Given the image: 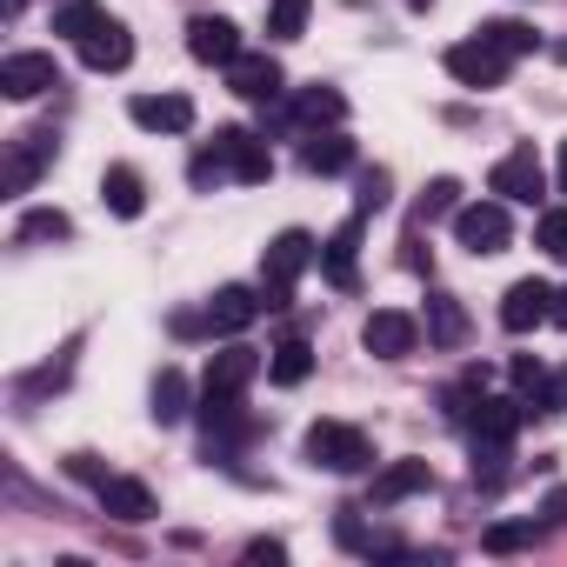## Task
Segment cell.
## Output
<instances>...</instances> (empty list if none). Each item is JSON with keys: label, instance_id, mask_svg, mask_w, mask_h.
<instances>
[{"label": "cell", "instance_id": "1", "mask_svg": "<svg viewBox=\"0 0 567 567\" xmlns=\"http://www.w3.org/2000/svg\"><path fill=\"white\" fill-rule=\"evenodd\" d=\"M315 260H321V240H315L308 227H288V234L267 240V254H260V301H267V315L295 301V280H301Z\"/></svg>", "mask_w": 567, "mask_h": 567}, {"label": "cell", "instance_id": "2", "mask_svg": "<svg viewBox=\"0 0 567 567\" xmlns=\"http://www.w3.org/2000/svg\"><path fill=\"white\" fill-rule=\"evenodd\" d=\"M301 447H308V461L328 467V474H368V467H374V441H368L361 427H348V421H315Z\"/></svg>", "mask_w": 567, "mask_h": 567}, {"label": "cell", "instance_id": "3", "mask_svg": "<svg viewBox=\"0 0 567 567\" xmlns=\"http://www.w3.org/2000/svg\"><path fill=\"white\" fill-rule=\"evenodd\" d=\"M454 240L467 254H501L514 240V220H507V200H461L454 207Z\"/></svg>", "mask_w": 567, "mask_h": 567}, {"label": "cell", "instance_id": "4", "mask_svg": "<svg viewBox=\"0 0 567 567\" xmlns=\"http://www.w3.org/2000/svg\"><path fill=\"white\" fill-rule=\"evenodd\" d=\"M487 187H494L501 200H520V207H534V200L547 194V167H540L534 141H527V147H514V154H501V161H494V174H487Z\"/></svg>", "mask_w": 567, "mask_h": 567}, {"label": "cell", "instance_id": "5", "mask_svg": "<svg viewBox=\"0 0 567 567\" xmlns=\"http://www.w3.org/2000/svg\"><path fill=\"white\" fill-rule=\"evenodd\" d=\"M447 74H454L461 87H481V94H487V87L507 81V54L474 34V41H454V48H447Z\"/></svg>", "mask_w": 567, "mask_h": 567}, {"label": "cell", "instance_id": "6", "mask_svg": "<svg viewBox=\"0 0 567 567\" xmlns=\"http://www.w3.org/2000/svg\"><path fill=\"white\" fill-rule=\"evenodd\" d=\"M187 54H194L200 68H234V61H240V28H234L227 14H194V21H187Z\"/></svg>", "mask_w": 567, "mask_h": 567}, {"label": "cell", "instance_id": "7", "mask_svg": "<svg viewBox=\"0 0 567 567\" xmlns=\"http://www.w3.org/2000/svg\"><path fill=\"white\" fill-rule=\"evenodd\" d=\"M414 341H421V321L401 315V308H374L368 328H361V348L374 361H401V354H414Z\"/></svg>", "mask_w": 567, "mask_h": 567}, {"label": "cell", "instance_id": "8", "mask_svg": "<svg viewBox=\"0 0 567 567\" xmlns=\"http://www.w3.org/2000/svg\"><path fill=\"white\" fill-rule=\"evenodd\" d=\"M540 321H554V288H547L540 274H527V280H514V288L501 295V328L507 334H527Z\"/></svg>", "mask_w": 567, "mask_h": 567}, {"label": "cell", "instance_id": "9", "mask_svg": "<svg viewBox=\"0 0 567 567\" xmlns=\"http://www.w3.org/2000/svg\"><path fill=\"white\" fill-rule=\"evenodd\" d=\"M48 87H61L54 54H8V61H0V94H8V101H41Z\"/></svg>", "mask_w": 567, "mask_h": 567}, {"label": "cell", "instance_id": "10", "mask_svg": "<svg viewBox=\"0 0 567 567\" xmlns=\"http://www.w3.org/2000/svg\"><path fill=\"white\" fill-rule=\"evenodd\" d=\"M94 494H101V514H107V520H127V527H141V520L161 514V507H154V487H147V481H127V474H107Z\"/></svg>", "mask_w": 567, "mask_h": 567}, {"label": "cell", "instance_id": "11", "mask_svg": "<svg viewBox=\"0 0 567 567\" xmlns=\"http://www.w3.org/2000/svg\"><path fill=\"white\" fill-rule=\"evenodd\" d=\"M267 315V301H260V288H220L214 301H207V334H240V328H254Z\"/></svg>", "mask_w": 567, "mask_h": 567}, {"label": "cell", "instance_id": "12", "mask_svg": "<svg viewBox=\"0 0 567 567\" xmlns=\"http://www.w3.org/2000/svg\"><path fill=\"white\" fill-rule=\"evenodd\" d=\"M127 114H134V127H147V134H187V127H194V101H187V94H134Z\"/></svg>", "mask_w": 567, "mask_h": 567}, {"label": "cell", "instance_id": "13", "mask_svg": "<svg viewBox=\"0 0 567 567\" xmlns=\"http://www.w3.org/2000/svg\"><path fill=\"white\" fill-rule=\"evenodd\" d=\"M427 487H434V467H427V461H388V467L374 474L368 501H374V507H401L408 494H427Z\"/></svg>", "mask_w": 567, "mask_h": 567}, {"label": "cell", "instance_id": "14", "mask_svg": "<svg viewBox=\"0 0 567 567\" xmlns=\"http://www.w3.org/2000/svg\"><path fill=\"white\" fill-rule=\"evenodd\" d=\"M227 81H234V94L240 101H280V87H288V74H280V61H267V54H240L234 68H227Z\"/></svg>", "mask_w": 567, "mask_h": 567}, {"label": "cell", "instance_id": "15", "mask_svg": "<svg viewBox=\"0 0 567 567\" xmlns=\"http://www.w3.org/2000/svg\"><path fill=\"white\" fill-rule=\"evenodd\" d=\"M81 61H87L94 74H121V68L134 61V34H127V28H121L114 14H107V21H101V28H94L87 41H81Z\"/></svg>", "mask_w": 567, "mask_h": 567}, {"label": "cell", "instance_id": "16", "mask_svg": "<svg viewBox=\"0 0 567 567\" xmlns=\"http://www.w3.org/2000/svg\"><path fill=\"white\" fill-rule=\"evenodd\" d=\"M101 200H107V214H121V220H141V214H147V181H141V167L114 161V167L101 174Z\"/></svg>", "mask_w": 567, "mask_h": 567}, {"label": "cell", "instance_id": "17", "mask_svg": "<svg viewBox=\"0 0 567 567\" xmlns=\"http://www.w3.org/2000/svg\"><path fill=\"white\" fill-rule=\"evenodd\" d=\"M354 260H361V214L341 220V227L321 240V274L334 280V288H354Z\"/></svg>", "mask_w": 567, "mask_h": 567}, {"label": "cell", "instance_id": "18", "mask_svg": "<svg viewBox=\"0 0 567 567\" xmlns=\"http://www.w3.org/2000/svg\"><path fill=\"white\" fill-rule=\"evenodd\" d=\"M254 374H260V354H254V348H220V354L207 361V381H200V394H240Z\"/></svg>", "mask_w": 567, "mask_h": 567}, {"label": "cell", "instance_id": "19", "mask_svg": "<svg viewBox=\"0 0 567 567\" xmlns=\"http://www.w3.org/2000/svg\"><path fill=\"white\" fill-rule=\"evenodd\" d=\"M48 154H54V134H28V141H21V147L8 154V174H0V181H8V194H28V187L41 181Z\"/></svg>", "mask_w": 567, "mask_h": 567}, {"label": "cell", "instance_id": "20", "mask_svg": "<svg viewBox=\"0 0 567 567\" xmlns=\"http://www.w3.org/2000/svg\"><path fill=\"white\" fill-rule=\"evenodd\" d=\"M147 401H154L147 414H154L161 427H174V421H187V414H194V408H187V401H194V388H187V374H181V368H161Z\"/></svg>", "mask_w": 567, "mask_h": 567}, {"label": "cell", "instance_id": "21", "mask_svg": "<svg viewBox=\"0 0 567 567\" xmlns=\"http://www.w3.org/2000/svg\"><path fill=\"white\" fill-rule=\"evenodd\" d=\"M520 401H474L467 408V434L474 441H514V427H520Z\"/></svg>", "mask_w": 567, "mask_h": 567}, {"label": "cell", "instance_id": "22", "mask_svg": "<svg viewBox=\"0 0 567 567\" xmlns=\"http://www.w3.org/2000/svg\"><path fill=\"white\" fill-rule=\"evenodd\" d=\"M234 141H240V127H220V134H214V147H200V154H194L187 181H194V187H220V181L234 174Z\"/></svg>", "mask_w": 567, "mask_h": 567}, {"label": "cell", "instance_id": "23", "mask_svg": "<svg viewBox=\"0 0 567 567\" xmlns=\"http://www.w3.org/2000/svg\"><path fill=\"white\" fill-rule=\"evenodd\" d=\"M427 341L434 348H461L467 341V308L454 295H427Z\"/></svg>", "mask_w": 567, "mask_h": 567}, {"label": "cell", "instance_id": "24", "mask_svg": "<svg viewBox=\"0 0 567 567\" xmlns=\"http://www.w3.org/2000/svg\"><path fill=\"white\" fill-rule=\"evenodd\" d=\"M308 374H315V348H308V341H280V348L267 354V381H274V388H301Z\"/></svg>", "mask_w": 567, "mask_h": 567}, {"label": "cell", "instance_id": "25", "mask_svg": "<svg viewBox=\"0 0 567 567\" xmlns=\"http://www.w3.org/2000/svg\"><path fill=\"white\" fill-rule=\"evenodd\" d=\"M301 167H308V174H348V167H354V141H348V134H315V141L301 147Z\"/></svg>", "mask_w": 567, "mask_h": 567}, {"label": "cell", "instance_id": "26", "mask_svg": "<svg viewBox=\"0 0 567 567\" xmlns=\"http://www.w3.org/2000/svg\"><path fill=\"white\" fill-rule=\"evenodd\" d=\"M295 114H301L308 127H341V121H348V94H341V87H308V94L295 101Z\"/></svg>", "mask_w": 567, "mask_h": 567}, {"label": "cell", "instance_id": "27", "mask_svg": "<svg viewBox=\"0 0 567 567\" xmlns=\"http://www.w3.org/2000/svg\"><path fill=\"white\" fill-rule=\"evenodd\" d=\"M481 41H494L507 61H520V54H534V48H540V34H534L527 21H481Z\"/></svg>", "mask_w": 567, "mask_h": 567}, {"label": "cell", "instance_id": "28", "mask_svg": "<svg viewBox=\"0 0 567 567\" xmlns=\"http://www.w3.org/2000/svg\"><path fill=\"white\" fill-rule=\"evenodd\" d=\"M274 174V154H267V141H254L247 127H240V141H234V181H247V187H260Z\"/></svg>", "mask_w": 567, "mask_h": 567}, {"label": "cell", "instance_id": "29", "mask_svg": "<svg viewBox=\"0 0 567 567\" xmlns=\"http://www.w3.org/2000/svg\"><path fill=\"white\" fill-rule=\"evenodd\" d=\"M101 21H107V8H101V0H68V8L54 14V34H68V41H87Z\"/></svg>", "mask_w": 567, "mask_h": 567}, {"label": "cell", "instance_id": "30", "mask_svg": "<svg viewBox=\"0 0 567 567\" xmlns=\"http://www.w3.org/2000/svg\"><path fill=\"white\" fill-rule=\"evenodd\" d=\"M308 8H315V0H267V34H274V41H301Z\"/></svg>", "mask_w": 567, "mask_h": 567}, {"label": "cell", "instance_id": "31", "mask_svg": "<svg viewBox=\"0 0 567 567\" xmlns=\"http://www.w3.org/2000/svg\"><path fill=\"white\" fill-rule=\"evenodd\" d=\"M507 374H514V394H520V401H534V408L547 414V368H540L534 354H514V368H507Z\"/></svg>", "mask_w": 567, "mask_h": 567}, {"label": "cell", "instance_id": "32", "mask_svg": "<svg viewBox=\"0 0 567 567\" xmlns=\"http://www.w3.org/2000/svg\"><path fill=\"white\" fill-rule=\"evenodd\" d=\"M454 207H461V181H447V174H441V181H427V194H421L414 220L427 227V220H441V214H454Z\"/></svg>", "mask_w": 567, "mask_h": 567}, {"label": "cell", "instance_id": "33", "mask_svg": "<svg viewBox=\"0 0 567 567\" xmlns=\"http://www.w3.org/2000/svg\"><path fill=\"white\" fill-rule=\"evenodd\" d=\"M74 234V220L61 214V207H34V214H21V240H68Z\"/></svg>", "mask_w": 567, "mask_h": 567}, {"label": "cell", "instance_id": "34", "mask_svg": "<svg viewBox=\"0 0 567 567\" xmlns=\"http://www.w3.org/2000/svg\"><path fill=\"white\" fill-rule=\"evenodd\" d=\"M474 481L501 487L507 481V441H474Z\"/></svg>", "mask_w": 567, "mask_h": 567}, {"label": "cell", "instance_id": "35", "mask_svg": "<svg viewBox=\"0 0 567 567\" xmlns=\"http://www.w3.org/2000/svg\"><path fill=\"white\" fill-rule=\"evenodd\" d=\"M534 240H540L554 260H567V207H547V214H540V227H534Z\"/></svg>", "mask_w": 567, "mask_h": 567}, {"label": "cell", "instance_id": "36", "mask_svg": "<svg viewBox=\"0 0 567 567\" xmlns=\"http://www.w3.org/2000/svg\"><path fill=\"white\" fill-rule=\"evenodd\" d=\"M534 540V520H501V527H487V554H514V547H527Z\"/></svg>", "mask_w": 567, "mask_h": 567}, {"label": "cell", "instance_id": "37", "mask_svg": "<svg viewBox=\"0 0 567 567\" xmlns=\"http://www.w3.org/2000/svg\"><path fill=\"white\" fill-rule=\"evenodd\" d=\"M388 207V174L374 167V174H361V214H381Z\"/></svg>", "mask_w": 567, "mask_h": 567}, {"label": "cell", "instance_id": "38", "mask_svg": "<svg viewBox=\"0 0 567 567\" xmlns=\"http://www.w3.org/2000/svg\"><path fill=\"white\" fill-rule=\"evenodd\" d=\"M68 474L74 481H87V487H101L107 474H101V454H68Z\"/></svg>", "mask_w": 567, "mask_h": 567}, {"label": "cell", "instance_id": "39", "mask_svg": "<svg viewBox=\"0 0 567 567\" xmlns=\"http://www.w3.org/2000/svg\"><path fill=\"white\" fill-rule=\"evenodd\" d=\"M247 560L254 567H280V560H288V547H280V540H247Z\"/></svg>", "mask_w": 567, "mask_h": 567}, {"label": "cell", "instance_id": "40", "mask_svg": "<svg viewBox=\"0 0 567 567\" xmlns=\"http://www.w3.org/2000/svg\"><path fill=\"white\" fill-rule=\"evenodd\" d=\"M547 414H567V368L547 374Z\"/></svg>", "mask_w": 567, "mask_h": 567}, {"label": "cell", "instance_id": "41", "mask_svg": "<svg viewBox=\"0 0 567 567\" xmlns=\"http://www.w3.org/2000/svg\"><path fill=\"white\" fill-rule=\"evenodd\" d=\"M540 514H547V520H554V527H567V487H554V494H547V501H540Z\"/></svg>", "mask_w": 567, "mask_h": 567}, {"label": "cell", "instance_id": "42", "mask_svg": "<svg viewBox=\"0 0 567 567\" xmlns=\"http://www.w3.org/2000/svg\"><path fill=\"white\" fill-rule=\"evenodd\" d=\"M554 328H567V288L554 295Z\"/></svg>", "mask_w": 567, "mask_h": 567}, {"label": "cell", "instance_id": "43", "mask_svg": "<svg viewBox=\"0 0 567 567\" xmlns=\"http://www.w3.org/2000/svg\"><path fill=\"white\" fill-rule=\"evenodd\" d=\"M554 174H560V194H567V141H560V167Z\"/></svg>", "mask_w": 567, "mask_h": 567}, {"label": "cell", "instance_id": "44", "mask_svg": "<svg viewBox=\"0 0 567 567\" xmlns=\"http://www.w3.org/2000/svg\"><path fill=\"white\" fill-rule=\"evenodd\" d=\"M401 8H414V14H427V8H434V0H401Z\"/></svg>", "mask_w": 567, "mask_h": 567}]
</instances>
